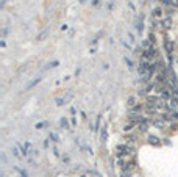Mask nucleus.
<instances>
[{
    "mask_svg": "<svg viewBox=\"0 0 178 177\" xmlns=\"http://www.w3.org/2000/svg\"><path fill=\"white\" fill-rule=\"evenodd\" d=\"M133 152H134V149L131 147V146H128V144H120V146H117V155L120 157V158H127V157H130V155H133Z\"/></svg>",
    "mask_w": 178,
    "mask_h": 177,
    "instance_id": "nucleus-1",
    "label": "nucleus"
},
{
    "mask_svg": "<svg viewBox=\"0 0 178 177\" xmlns=\"http://www.w3.org/2000/svg\"><path fill=\"white\" fill-rule=\"evenodd\" d=\"M120 168H122V171H125V172H131V171H134L136 163H134L133 160H127V158H122V160H120Z\"/></svg>",
    "mask_w": 178,
    "mask_h": 177,
    "instance_id": "nucleus-2",
    "label": "nucleus"
},
{
    "mask_svg": "<svg viewBox=\"0 0 178 177\" xmlns=\"http://www.w3.org/2000/svg\"><path fill=\"white\" fill-rule=\"evenodd\" d=\"M172 25H173L172 17H164V19H161V28H164V30H170Z\"/></svg>",
    "mask_w": 178,
    "mask_h": 177,
    "instance_id": "nucleus-3",
    "label": "nucleus"
},
{
    "mask_svg": "<svg viewBox=\"0 0 178 177\" xmlns=\"http://www.w3.org/2000/svg\"><path fill=\"white\" fill-rule=\"evenodd\" d=\"M164 49H166V52L170 55L172 52H173V49H175V44L170 41V39H164Z\"/></svg>",
    "mask_w": 178,
    "mask_h": 177,
    "instance_id": "nucleus-4",
    "label": "nucleus"
},
{
    "mask_svg": "<svg viewBox=\"0 0 178 177\" xmlns=\"http://www.w3.org/2000/svg\"><path fill=\"white\" fill-rule=\"evenodd\" d=\"M170 97H172V94H170V91H169V89H166V88H164V89L161 91V99H163V100H167V99H170Z\"/></svg>",
    "mask_w": 178,
    "mask_h": 177,
    "instance_id": "nucleus-5",
    "label": "nucleus"
},
{
    "mask_svg": "<svg viewBox=\"0 0 178 177\" xmlns=\"http://www.w3.org/2000/svg\"><path fill=\"white\" fill-rule=\"evenodd\" d=\"M148 143L153 144V146H159V138H158V136H153V135H150V136H148Z\"/></svg>",
    "mask_w": 178,
    "mask_h": 177,
    "instance_id": "nucleus-6",
    "label": "nucleus"
},
{
    "mask_svg": "<svg viewBox=\"0 0 178 177\" xmlns=\"http://www.w3.org/2000/svg\"><path fill=\"white\" fill-rule=\"evenodd\" d=\"M30 147H31V144H30V143H25V144H22V155H24V157H27V155H28V151H30Z\"/></svg>",
    "mask_w": 178,
    "mask_h": 177,
    "instance_id": "nucleus-7",
    "label": "nucleus"
},
{
    "mask_svg": "<svg viewBox=\"0 0 178 177\" xmlns=\"http://www.w3.org/2000/svg\"><path fill=\"white\" fill-rule=\"evenodd\" d=\"M138 127H139V132L144 133V132H147V130H148V122H147V121H144V122H141Z\"/></svg>",
    "mask_w": 178,
    "mask_h": 177,
    "instance_id": "nucleus-8",
    "label": "nucleus"
},
{
    "mask_svg": "<svg viewBox=\"0 0 178 177\" xmlns=\"http://www.w3.org/2000/svg\"><path fill=\"white\" fill-rule=\"evenodd\" d=\"M155 42H156L155 35H153V33H150V35H148V41H147V44H148V45H153V47H155Z\"/></svg>",
    "mask_w": 178,
    "mask_h": 177,
    "instance_id": "nucleus-9",
    "label": "nucleus"
},
{
    "mask_svg": "<svg viewBox=\"0 0 178 177\" xmlns=\"http://www.w3.org/2000/svg\"><path fill=\"white\" fill-rule=\"evenodd\" d=\"M60 125H61V129H64V130H67L69 129V121L66 119V118H63L61 121H60Z\"/></svg>",
    "mask_w": 178,
    "mask_h": 177,
    "instance_id": "nucleus-10",
    "label": "nucleus"
},
{
    "mask_svg": "<svg viewBox=\"0 0 178 177\" xmlns=\"http://www.w3.org/2000/svg\"><path fill=\"white\" fill-rule=\"evenodd\" d=\"M106 139H108V132H106V127H103L102 129V141L105 143Z\"/></svg>",
    "mask_w": 178,
    "mask_h": 177,
    "instance_id": "nucleus-11",
    "label": "nucleus"
},
{
    "mask_svg": "<svg viewBox=\"0 0 178 177\" xmlns=\"http://www.w3.org/2000/svg\"><path fill=\"white\" fill-rule=\"evenodd\" d=\"M153 16H155V17H161V16H163V10H161L159 6L155 8V10H153Z\"/></svg>",
    "mask_w": 178,
    "mask_h": 177,
    "instance_id": "nucleus-12",
    "label": "nucleus"
},
{
    "mask_svg": "<svg viewBox=\"0 0 178 177\" xmlns=\"http://www.w3.org/2000/svg\"><path fill=\"white\" fill-rule=\"evenodd\" d=\"M134 125H136L134 122H130V124H127V125L124 127V130H125V132H131V130L134 129Z\"/></svg>",
    "mask_w": 178,
    "mask_h": 177,
    "instance_id": "nucleus-13",
    "label": "nucleus"
},
{
    "mask_svg": "<svg viewBox=\"0 0 178 177\" xmlns=\"http://www.w3.org/2000/svg\"><path fill=\"white\" fill-rule=\"evenodd\" d=\"M39 82H41V78H34V80H33L31 83H28V86H27V89H31V88H33L34 85H37V83H39Z\"/></svg>",
    "mask_w": 178,
    "mask_h": 177,
    "instance_id": "nucleus-14",
    "label": "nucleus"
},
{
    "mask_svg": "<svg viewBox=\"0 0 178 177\" xmlns=\"http://www.w3.org/2000/svg\"><path fill=\"white\" fill-rule=\"evenodd\" d=\"M49 139H52L53 143H58V141H60V139H58V135H56V133H53V132L49 135Z\"/></svg>",
    "mask_w": 178,
    "mask_h": 177,
    "instance_id": "nucleus-15",
    "label": "nucleus"
},
{
    "mask_svg": "<svg viewBox=\"0 0 178 177\" xmlns=\"http://www.w3.org/2000/svg\"><path fill=\"white\" fill-rule=\"evenodd\" d=\"M127 104H128L130 107H134V105H136V102H134V97H130V99H128V102H127Z\"/></svg>",
    "mask_w": 178,
    "mask_h": 177,
    "instance_id": "nucleus-16",
    "label": "nucleus"
},
{
    "mask_svg": "<svg viewBox=\"0 0 178 177\" xmlns=\"http://www.w3.org/2000/svg\"><path fill=\"white\" fill-rule=\"evenodd\" d=\"M64 104H66V99H64V97H63V99H61V97L56 99V105H64Z\"/></svg>",
    "mask_w": 178,
    "mask_h": 177,
    "instance_id": "nucleus-17",
    "label": "nucleus"
},
{
    "mask_svg": "<svg viewBox=\"0 0 178 177\" xmlns=\"http://www.w3.org/2000/svg\"><path fill=\"white\" fill-rule=\"evenodd\" d=\"M45 125H47V124H45V122H39V124H36V125H34V127H36V130H41V129H44V127H45Z\"/></svg>",
    "mask_w": 178,
    "mask_h": 177,
    "instance_id": "nucleus-18",
    "label": "nucleus"
},
{
    "mask_svg": "<svg viewBox=\"0 0 178 177\" xmlns=\"http://www.w3.org/2000/svg\"><path fill=\"white\" fill-rule=\"evenodd\" d=\"M45 36H47V32H42V33H41L39 36H37V39H39V41H42V39L45 38Z\"/></svg>",
    "mask_w": 178,
    "mask_h": 177,
    "instance_id": "nucleus-19",
    "label": "nucleus"
},
{
    "mask_svg": "<svg viewBox=\"0 0 178 177\" xmlns=\"http://www.w3.org/2000/svg\"><path fill=\"white\" fill-rule=\"evenodd\" d=\"M13 154H14V157H21V154H19V149H17V147H13Z\"/></svg>",
    "mask_w": 178,
    "mask_h": 177,
    "instance_id": "nucleus-20",
    "label": "nucleus"
},
{
    "mask_svg": "<svg viewBox=\"0 0 178 177\" xmlns=\"http://www.w3.org/2000/svg\"><path fill=\"white\" fill-rule=\"evenodd\" d=\"M170 5L173 8H178V0H170Z\"/></svg>",
    "mask_w": 178,
    "mask_h": 177,
    "instance_id": "nucleus-21",
    "label": "nucleus"
},
{
    "mask_svg": "<svg viewBox=\"0 0 178 177\" xmlns=\"http://www.w3.org/2000/svg\"><path fill=\"white\" fill-rule=\"evenodd\" d=\"M133 110H134V111H138V113H139V111L142 110V107H141V105H134V107H133Z\"/></svg>",
    "mask_w": 178,
    "mask_h": 177,
    "instance_id": "nucleus-22",
    "label": "nucleus"
},
{
    "mask_svg": "<svg viewBox=\"0 0 178 177\" xmlns=\"http://www.w3.org/2000/svg\"><path fill=\"white\" fill-rule=\"evenodd\" d=\"M172 118H176L178 119V113H176V111H173V113H172Z\"/></svg>",
    "mask_w": 178,
    "mask_h": 177,
    "instance_id": "nucleus-23",
    "label": "nucleus"
},
{
    "mask_svg": "<svg viewBox=\"0 0 178 177\" xmlns=\"http://www.w3.org/2000/svg\"><path fill=\"white\" fill-rule=\"evenodd\" d=\"M176 63H178V58H176Z\"/></svg>",
    "mask_w": 178,
    "mask_h": 177,
    "instance_id": "nucleus-24",
    "label": "nucleus"
},
{
    "mask_svg": "<svg viewBox=\"0 0 178 177\" xmlns=\"http://www.w3.org/2000/svg\"><path fill=\"white\" fill-rule=\"evenodd\" d=\"M88 177H92V175H88Z\"/></svg>",
    "mask_w": 178,
    "mask_h": 177,
    "instance_id": "nucleus-25",
    "label": "nucleus"
}]
</instances>
